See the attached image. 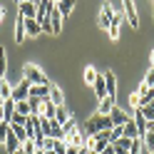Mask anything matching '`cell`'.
Returning a JSON list of instances; mask_svg holds the SVG:
<instances>
[{
	"instance_id": "cell-46",
	"label": "cell",
	"mask_w": 154,
	"mask_h": 154,
	"mask_svg": "<svg viewBox=\"0 0 154 154\" xmlns=\"http://www.w3.org/2000/svg\"><path fill=\"white\" fill-rule=\"evenodd\" d=\"M3 102H5V100H3V97H0V112H3Z\"/></svg>"
},
{
	"instance_id": "cell-43",
	"label": "cell",
	"mask_w": 154,
	"mask_h": 154,
	"mask_svg": "<svg viewBox=\"0 0 154 154\" xmlns=\"http://www.w3.org/2000/svg\"><path fill=\"white\" fill-rule=\"evenodd\" d=\"M3 17H5V8L0 5V23H3Z\"/></svg>"
},
{
	"instance_id": "cell-47",
	"label": "cell",
	"mask_w": 154,
	"mask_h": 154,
	"mask_svg": "<svg viewBox=\"0 0 154 154\" xmlns=\"http://www.w3.org/2000/svg\"><path fill=\"white\" fill-rule=\"evenodd\" d=\"M13 154H25V152H23V149H17V152H13Z\"/></svg>"
},
{
	"instance_id": "cell-12",
	"label": "cell",
	"mask_w": 154,
	"mask_h": 154,
	"mask_svg": "<svg viewBox=\"0 0 154 154\" xmlns=\"http://www.w3.org/2000/svg\"><path fill=\"white\" fill-rule=\"evenodd\" d=\"M17 13L23 17H37V5L35 3H17Z\"/></svg>"
},
{
	"instance_id": "cell-42",
	"label": "cell",
	"mask_w": 154,
	"mask_h": 154,
	"mask_svg": "<svg viewBox=\"0 0 154 154\" xmlns=\"http://www.w3.org/2000/svg\"><path fill=\"white\" fill-rule=\"evenodd\" d=\"M102 154H117V149H114V144H109V147H107V149H104Z\"/></svg>"
},
{
	"instance_id": "cell-31",
	"label": "cell",
	"mask_w": 154,
	"mask_h": 154,
	"mask_svg": "<svg viewBox=\"0 0 154 154\" xmlns=\"http://www.w3.org/2000/svg\"><path fill=\"white\" fill-rule=\"evenodd\" d=\"M15 112H17V114H25V117H30V114H32V112H30V104H27V100H25V102H15Z\"/></svg>"
},
{
	"instance_id": "cell-50",
	"label": "cell",
	"mask_w": 154,
	"mask_h": 154,
	"mask_svg": "<svg viewBox=\"0 0 154 154\" xmlns=\"http://www.w3.org/2000/svg\"><path fill=\"white\" fill-rule=\"evenodd\" d=\"M50 3H55V5H57V3H60V0H50Z\"/></svg>"
},
{
	"instance_id": "cell-16",
	"label": "cell",
	"mask_w": 154,
	"mask_h": 154,
	"mask_svg": "<svg viewBox=\"0 0 154 154\" xmlns=\"http://www.w3.org/2000/svg\"><path fill=\"white\" fill-rule=\"evenodd\" d=\"M13 114H15V100H5V102H3V119L10 124Z\"/></svg>"
},
{
	"instance_id": "cell-8",
	"label": "cell",
	"mask_w": 154,
	"mask_h": 154,
	"mask_svg": "<svg viewBox=\"0 0 154 154\" xmlns=\"http://www.w3.org/2000/svg\"><path fill=\"white\" fill-rule=\"evenodd\" d=\"M137 94H139V107H144V104L154 102V87H147L144 82L137 87Z\"/></svg>"
},
{
	"instance_id": "cell-39",
	"label": "cell",
	"mask_w": 154,
	"mask_h": 154,
	"mask_svg": "<svg viewBox=\"0 0 154 154\" xmlns=\"http://www.w3.org/2000/svg\"><path fill=\"white\" fill-rule=\"evenodd\" d=\"M129 104H132L134 109H139V94H137V92H134V94H129Z\"/></svg>"
},
{
	"instance_id": "cell-34",
	"label": "cell",
	"mask_w": 154,
	"mask_h": 154,
	"mask_svg": "<svg viewBox=\"0 0 154 154\" xmlns=\"http://www.w3.org/2000/svg\"><path fill=\"white\" fill-rule=\"evenodd\" d=\"M119 137H124V129H122V127H112V129H109V142L114 144Z\"/></svg>"
},
{
	"instance_id": "cell-11",
	"label": "cell",
	"mask_w": 154,
	"mask_h": 154,
	"mask_svg": "<svg viewBox=\"0 0 154 154\" xmlns=\"http://www.w3.org/2000/svg\"><path fill=\"white\" fill-rule=\"evenodd\" d=\"M114 104H117V97H102L100 100V104H97V114H109L112 109H114Z\"/></svg>"
},
{
	"instance_id": "cell-44",
	"label": "cell",
	"mask_w": 154,
	"mask_h": 154,
	"mask_svg": "<svg viewBox=\"0 0 154 154\" xmlns=\"http://www.w3.org/2000/svg\"><path fill=\"white\" fill-rule=\"evenodd\" d=\"M147 132H152V134H154V124H147Z\"/></svg>"
},
{
	"instance_id": "cell-5",
	"label": "cell",
	"mask_w": 154,
	"mask_h": 154,
	"mask_svg": "<svg viewBox=\"0 0 154 154\" xmlns=\"http://www.w3.org/2000/svg\"><path fill=\"white\" fill-rule=\"evenodd\" d=\"M27 97H30V82L23 77V82L17 85V87H13V97H10V100H15V102H25Z\"/></svg>"
},
{
	"instance_id": "cell-40",
	"label": "cell",
	"mask_w": 154,
	"mask_h": 154,
	"mask_svg": "<svg viewBox=\"0 0 154 154\" xmlns=\"http://www.w3.org/2000/svg\"><path fill=\"white\" fill-rule=\"evenodd\" d=\"M42 149H55V139H52V137H45V144H42Z\"/></svg>"
},
{
	"instance_id": "cell-7",
	"label": "cell",
	"mask_w": 154,
	"mask_h": 154,
	"mask_svg": "<svg viewBox=\"0 0 154 154\" xmlns=\"http://www.w3.org/2000/svg\"><path fill=\"white\" fill-rule=\"evenodd\" d=\"M109 119H112V127H124V124H127L132 117H129L127 112H122V109L117 107V104H114V109L109 112Z\"/></svg>"
},
{
	"instance_id": "cell-48",
	"label": "cell",
	"mask_w": 154,
	"mask_h": 154,
	"mask_svg": "<svg viewBox=\"0 0 154 154\" xmlns=\"http://www.w3.org/2000/svg\"><path fill=\"white\" fill-rule=\"evenodd\" d=\"M152 65H154V50H152Z\"/></svg>"
},
{
	"instance_id": "cell-6",
	"label": "cell",
	"mask_w": 154,
	"mask_h": 154,
	"mask_svg": "<svg viewBox=\"0 0 154 154\" xmlns=\"http://www.w3.org/2000/svg\"><path fill=\"white\" fill-rule=\"evenodd\" d=\"M47 20H50V27H52V35L62 32V13L57 10V5H52L50 15H47Z\"/></svg>"
},
{
	"instance_id": "cell-19",
	"label": "cell",
	"mask_w": 154,
	"mask_h": 154,
	"mask_svg": "<svg viewBox=\"0 0 154 154\" xmlns=\"http://www.w3.org/2000/svg\"><path fill=\"white\" fill-rule=\"evenodd\" d=\"M124 137H127V139H134V137H142V134H139V129H137V124H134V119H129L127 124H124Z\"/></svg>"
},
{
	"instance_id": "cell-14",
	"label": "cell",
	"mask_w": 154,
	"mask_h": 154,
	"mask_svg": "<svg viewBox=\"0 0 154 154\" xmlns=\"http://www.w3.org/2000/svg\"><path fill=\"white\" fill-rule=\"evenodd\" d=\"M104 85H107L109 97H117V80H114V72H104Z\"/></svg>"
},
{
	"instance_id": "cell-41",
	"label": "cell",
	"mask_w": 154,
	"mask_h": 154,
	"mask_svg": "<svg viewBox=\"0 0 154 154\" xmlns=\"http://www.w3.org/2000/svg\"><path fill=\"white\" fill-rule=\"evenodd\" d=\"M65 154H77V147H72V144H67V149H65Z\"/></svg>"
},
{
	"instance_id": "cell-33",
	"label": "cell",
	"mask_w": 154,
	"mask_h": 154,
	"mask_svg": "<svg viewBox=\"0 0 154 154\" xmlns=\"http://www.w3.org/2000/svg\"><path fill=\"white\" fill-rule=\"evenodd\" d=\"M142 142H144V147H147L149 152H154V134L152 132H144L142 134Z\"/></svg>"
},
{
	"instance_id": "cell-45",
	"label": "cell",
	"mask_w": 154,
	"mask_h": 154,
	"mask_svg": "<svg viewBox=\"0 0 154 154\" xmlns=\"http://www.w3.org/2000/svg\"><path fill=\"white\" fill-rule=\"evenodd\" d=\"M17 3H35L37 5V0H17Z\"/></svg>"
},
{
	"instance_id": "cell-17",
	"label": "cell",
	"mask_w": 154,
	"mask_h": 154,
	"mask_svg": "<svg viewBox=\"0 0 154 154\" xmlns=\"http://www.w3.org/2000/svg\"><path fill=\"white\" fill-rule=\"evenodd\" d=\"M40 114L42 117H47V119H55V114H57V107L50 102V100H42V109H40Z\"/></svg>"
},
{
	"instance_id": "cell-23",
	"label": "cell",
	"mask_w": 154,
	"mask_h": 154,
	"mask_svg": "<svg viewBox=\"0 0 154 154\" xmlns=\"http://www.w3.org/2000/svg\"><path fill=\"white\" fill-rule=\"evenodd\" d=\"M0 97H3V100H10L13 97V85L8 80H0Z\"/></svg>"
},
{
	"instance_id": "cell-4",
	"label": "cell",
	"mask_w": 154,
	"mask_h": 154,
	"mask_svg": "<svg viewBox=\"0 0 154 154\" xmlns=\"http://www.w3.org/2000/svg\"><path fill=\"white\" fill-rule=\"evenodd\" d=\"M112 20H114V8H112L109 3H104V5L100 8L97 23H100V27H109V25H112Z\"/></svg>"
},
{
	"instance_id": "cell-35",
	"label": "cell",
	"mask_w": 154,
	"mask_h": 154,
	"mask_svg": "<svg viewBox=\"0 0 154 154\" xmlns=\"http://www.w3.org/2000/svg\"><path fill=\"white\" fill-rule=\"evenodd\" d=\"M8 132H10V124H8V122H0V144H5Z\"/></svg>"
},
{
	"instance_id": "cell-49",
	"label": "cell",
	"mask_w": 154,
	"mask_h": 154,
	"mask_svg": "<svg viewBox=\"0 0 154 154\" xmlns=\"http://www.w3.org/2000/svg\"><path fill=\"white\" fill-rule=\"evenodd\" d=\"M0 122H5V119H3V112H0Z\"/></svg>"
},
{
	"instance_id": "cell-52",
	"label": "cell",
	"mask_w": 154,
	"mask_h": 154,
	"mask_svg": "<svg viewBox=\"0 0 154 154\" xmlns=\"http://www.w3.org/2000/svg\"><path fill=\"white\" fill-rule=\"evenodd\" d=\"M127 154H137V152H127Z\"/></svg>"
},
{
	"instance_id": "cell-21",
	"label": "cell",
	"mask_w": 154,
	"mask_h": 154,
	"mask_svg": "<svg viewBox=\"0 0 154 154\" xmlns=\"http://www.w3.org/2000/svg\"><path fill=\"white\" fill-rule=\"evenodd\" d=\"M57 10L62 13V17H67L75 10V0H60V3H57Z\"/></svg>"
},
{
	"instance_id": "cell-3",
	"label": "cell",
	"mask_w": 154,
	"mask_h": 154,
	"mask_svg": "<svg viewBox=\"0 0 154 154\" xmlns=\"http://www.w3.org/2000/svg\"><path fill=\"white\" fill-rule=\"evenodd\" d=\"M122 13L127 17V23L132 27H139V17H137V8H134V0H122Z\"/></svg>"
},
{
	"instance_id": "cell-25",
	"label": "cell",
	"mask_w": 154,
	"mask_h": 154,
	"mask_svg": "<svg viewBox=\"0 0 154 154\" xmlns=\"http://www.w3.org/2000/svg\"><path fill=\"white\" fill-rule=\"evenodd\" d=\"M67 119H70V112L65 109V104H62V107H57V114H55V122H57V124H60V127H62V124H65Z\"/></svg>"
},
{
	"instance_id": "cell-38",
	"label": "cell",
	"mask_w": 154,
	"mask_h": 154,
	"mask_svg": "<svg viewBox=\"0 0 154 154\" xmlns=\"http://www.w3.org/2000/svg\"><path fill=\"white\" fill-rule=\"evenodd\" d=\"M144 85H147V87H154V67L147 72V77H144Z\"/></svg>"
},
{
	"instance_id": "cell-18",
	"label": "cell",
	"mask_w": 154,
	"mask_h": 154,
	"mask_svg": "<svg viewBox=\"0 0 154 154\" xmlns=\"http://www.w3.org/2000/svg\"><path fill=\"white\" fill-rule=\"evenodd\" d=\"M50 102L55 104V107H62L65 104V94L60 92V87H50Z\"/></svg>"
},
{
	"instance_id": "cell-2",
	"label": "cell",
	"mask_w": 154,
	"mask_h": 154,
	"mask_svg": "<svg viewBox=\"0 0 154 154\" xmlns=\"http://www.w3.org/2000/svg\"><path fill=\"white\" fill-rule=\"evenodd\" d=\"M23 77H25L30 85H52V82L47 80V77H45L40 70H37L35 65H25V67H23Z\"/></svg>"
},
{
	"instance_id": "cell-27",
	"label": "cell",
	"mask_w": 154,
	"mask_h": 154,
	"mask_svg": "<svg viewBox=\"0 0 154 154\" xmlns=\"http://www.w3.org/2000/svg\"><path fill=\"white\" fill-rule=\"evenodd\" d=\"M134 124H137V129H139V134H144V132H147V119H144V114H142V109H137V117H134Z\"/></svg>"
},
{
	"instance_id": "cell-32",
	"label": "cell",
	"mask_w": 154,
	"mask_h": 154,
	"mask_svg": "<svg viewBox=\"0 0 154 154\" xmlns=\"http://www.w3.org/2000/svg\"><path fill=\"white\" fill-rule=\"evenodd\" d=\"M20 149H23L25 154H35V152H37V147H35V139H25V142L20 144Z\"/></svg>"
},
{
	"instance_id": "cell-37",
	"label": "cell",
	"mask_w": 154,
	"mask_h": 154,
	"mask_svg": "<svg viewBox=\"0 0 154 154\" xmlns=\"http://www.w3.org/2000/svg\"><path fill=\"white\" fill-rule=\"evenodd\" d=\"M67 149V142L65 139H55V154H65Z\"/></svg>"
},
{
	"instance_id": "cell-20",
	"label": "cell",
	"mask_w": 154,
	"mask_h": 154,
	"mask_svg": "<svg viewBox=\"0 0 154 154\" xmlns=\"http://www.w3.org/2000/svg\"><path fill=\"white\" fill-rule=\"evenodd\" d=\"M129 147H132V139H127V137H119L117 142H114V149H117V154H127Z\"/></svg>"
},
{
	"instance_id": "cell-22",
	"label": "cell",
	"mask_w": 154,
	"mask_h": 154,
	"mask_svg": "<svg viewBox=\"0 0 154 154\" xmlns=\"http://www.w3.org/2000/svg\"><path fill=\"white\" fill-rule=\"evenodd\" d=\"M5 147H8V152H17V149H20V142H17V137H15V134L13 132H8V139H5Z\"/></svg>"
},
{
	"instance_id": "cell-9",
	"label": "cell",
	"mask_w": 154,
	"mask_h": 154,
	"mask_svg": "<svg viewBox=\"0 0 154 154\" xmlns=\"http://www.w3.org/2000/svg\"><path fill=\"white\" fill-rule=\"evenodd\" d=\"M40 32H42V25L37 23V17H25V35L37 37Z\"/></svg>"
},
{
	"instance_id": "cell-24",
	"label": "cell",
	"mask_w": 154,
	"mask_h": 154,
	"mask_svg": "<svg viewBox=\"0 0 154 154\" xmlns=\"http://www.w3.org/2000/svg\"><path fill=\"white\" fill-rule=\"evenodd\" d=\"M85 82H87L90 85V87H92V85H94V80H97V70H94V67L92 65H87V67H85Z\"/></svg>"
},
{
	"instance_id": "cell-36",
	"label": "cell",
	"mask_w": 154,
	"mask_h": 154,
	"mask_svg": "<svg viewBox=\"0 0 154 154\" xmlns=\"http://www.w3.org/2000/svg\"><path fill=\"white\" fill-rule=\"evenodd\" d=\"M25 122H27V117H25V114H13V119H10V124H17V127H25Z\"/></svg>"
},
{
	"instance_id": "cell-1",
	"label": "cell",
	"mask_w": 154,
	"mask_h": 154,
	"mask_svg": "<svg viewBox=\"0 0 154 154\" xmlns=\"http://www.w3.org/2000/svg\"><path fill=\"white\" fill-rule=\"evenodd\" d=\"M107 129H112L109 114H94V117H90L87 124H85V134H87V137H97L100 132H107Z\"/></svg>"
},
{
	"instance_id": "cell-28",
	"label": "cell",
	"mask_w": 154,
	"mask_h": 154,
	"mask_svg": "<svg viewBox=\"0 0 154 154\" xmlns=\"http://www.w3.org/2000/svg\"><path fill=\"white\" fill-rule=\"evenodd\" d=\"M10 132H13L15 137H17V142H20V144L27 139V132H25V127H17V124H10Z\"/></svg>"
},
{
	"instance_id": "cell-30",
	"label": "cell",
	"mask_w": 154,
	"mask_h": 154,
	"mask_svg": "<svg viewBox=\"0 0 154 154\" xmlns=\"http://www.w3.org/2000/svg\"><path fill=\"white\" fill-rule=\"evenodd\" d=\"M75 129H77V124H75V119H72V117L62 124V134H65V137H72V134H75Z\"/></svg>"
},
{
	"instance_id": "cell-10",
	"label": "cell",
	"mask_w": 154,
	"mask_h": 154,
	"mask_svg": "<svg viewBox=\"0 0 154 154\" xmlns=\"http://www.w3.org/2000/svg\"><path fill=\"white\" fill-rule=\"evenodd\" d=\"M50 87H52V85H30V97L50 100Z\"/></svg>"
},
{
	"instance_id": "cell-13",
	"label": "cell",
	"mask_w": 154,
	"mask_h": 154,
	"mask_svg": "<svg viewBox=\"0 0 154 154\" xmlns=\"http://www.w3.org/2000/svg\"><path fill=\"white\" fill-rule=\"evenodd\" d=\"M25 37H27V35H25V17H23L20 13H17V23H15V42L20 45V42L25 40Z\"/></svg>"
},
{
	"instance_id": "cell-15",
	"label": "cell",
	"mask_w": 154,
	"mask_h": 154,
	"mask_svg": "<svg viewBox=\"0 0 154 154\" xmlns=\"http://www.w3.org/2000/svg\"><path fill=\"white\" fill-rule=\"evenodd\" d=\"M92 90L97 92V100H102V97H107V85H104V75H97V80H94V85H92Z\"/></svg>"
},
{
	"instance_id": "cell-26",
	"label": "cell",
	"mask_w": 154,
	"mask_h": 154,
	"mask_svg": "<svg viewBox=\"0 0 154 154\" xmlns=\"http://www.w3.org/2000/svg\"><path fill=\"white\" fill-rule=\"evenodd\" d=\"M27 104H30L32 114H40V109H42V100L40 97H27Z\"/></svg>"
},
{
	"instance_id": "cell-29",
	"label": "cell",
	"mask_w": 154,
	"mask_h": 154,
	"mask_svg": "<svg viewBox=\"0 0 154 154\" xmlns=\"http://www.w3.org/2000/svg\"><path fill=\"white\" fill-rule=\"evenodd\" d=\"M5 70H8V57H5V47L0 45V80H5Z\"/></svg>"
},
{
	"instance_id": "cell-51",
	"label": "cell",
	"mask_w": 154,
	"mask_h": 154,
	"mask_svg": "<svg viewBox=\"0 0 154 154\" xmlns=\"http://www.w3.org/2000/svg\"><path fill=\"white\" fill-rule=\"evenodd\" d=\"M87 154H97V152H87Z\"/></svg>"
}]
</instances>
